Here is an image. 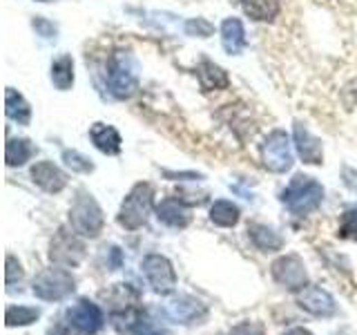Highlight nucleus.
Returning a JSON list of instances; mask_svg holds the SVG:
<instances>
[{
  "label": "nucleus",
  "instance_id": "25",
  "mask_svg": "<svg viewBox=\"0 0 357 335\" xmlns=\"http://www.w3.org/2000/svg\"><path fill=\"white\" fill-rule=\"evenodd\" d=\"M40 318V311L33 306H9L5 313L7 327H27Z\"/></svg>",
  "mask_w": 357,
  "mask_h": 335
},
{
  "label": "nucleus",
  "instance_id": "5",
  "mask_svg": "<svg viewBox=\"0 0 357 335\" xmlns=\"http://www.w3.org/2000/svg\"><path fill=\"white\" fill-rule=\"evenodd\" d=\"M143 275L148 279V284L152 286L154 293L159 295H170L176 288V273L170 260L163 255H148L141 262Z\"/></svg>",
  "mask_w": 357,
  "mask_h": 335
},
{
  "label": "nucleus",
  "instance_id": "2",
  "mask_svg": "<svg viewBox=\"0 0 357 335\" xmlns=\"http://www.w3.org/2000/svg\"><path fill=\"white\" fill-rule=\"evenodd\" d=\"M154 204V188L150 184H137L128 197L123 199L121 210H119V223L128 230L141 228L150 217V210Z\"/></svg>",
  "mask_w": 357,
  "mask_h": 335
},
{
  "label": "nucleus",
  "instance_id": "29",
  "mask_svg": "<svg viewBox=\"0 0 357 335\" xmlns=\"http://www.w3.org/2000/svg\"><path fill=\"white\" fill-rule=\"evenodd\" d=\"M22 279V266L16 260L14 255H7V271H5V282L7 286H11L14 282H20Z\"/></svg>",
  "mask_w": 357,
  "mask_h": 335
},
{
  "label": "nucleus",
  "instance_id": "20",
  "mask_svg": "<svg viewBox=\"0 0 357 335\" xmlns=\"http://www.w3.org/2000/svg\"><path fill=\"white\" fill-rule=\"evenodd\" d=\"M5 105H7V117L11 121L20 123V126H27V123L31 121V107L25 98H22V94H18L14 87H7L5 92Z\"/></svg>",
  "mask_w": 357,
  "mask_h": 335
},
{
  "label": "nucleus",
  "instance_id": "6",
  "mask_svg": "<svg viewBox=\"0 0 357 335\" xmlns=\"http://www.w3.org/2000/svg\"><path fill=\"white\" fill-rule=\"evenodd\" d=\"M107 85L109 92L119 96V98H128L137 92L139 87V78L134 72V65L130 61V56L126 54H116L114 59L109 61L107 67Z\"/></svg>",
  "mask_w": 357,
  "mask_h": 335
},
{
  "label": "nucleus",
  "instance_id": "30",
  "mask_svg": "<svg viewBox=\"0 0 357 335\" xmlns=\"http://www.w3.org/2000/svg\"><path fill=\"white\" fill-rule=\"evenodd\" d=\"M230 335H266V333H264L261 324H257V322H241V324H237V327L230 331Z\"/></svg>",
  "mask_w": 357,
  "mask_h": 335
},
{
  "label": "nucleus",
  "instance_id": "33",
  "mask_svg": "<svg viewBox=\"0 0 357 335\" xmlns=\"http://www.w3.org/2000/svg\"><path fill=\"white\" fill-rule=\"evenodd\" d=\"M284 335H312L308 329H304V327H295V329H290V331H286Z\"/></svg>",
  "mask_w": 357,
  "mask_h": 335
},
{
  "label": "nucleus",
  "instance_id": "23",
  "mask_svg": "<svg viewBox=\"0 0 357 335\" xmlns=\"http://www.w3.org/2000/svg\"><path fill=\"white\" fill-rule=\"evenodd\" d=\"M52 83L59 89H63V92L74 85V61H72V56L63 54L52 63Z\"/></svg>",
  "mask_w": 357,
  "mask_h": 335
},
{
  "label": "nucleus",
  "instance_id": "31",
  "mask_svg": "<svg viewBox=\"0 0 357 335\" xmlns=\"http://www.w3.org/2000/svg\"><path fill=\"white\" fill-rule=\"evenodd\" d=\"M33 29H36L40 36H45V38H52V36H56V27L52 25V22H47L45 18H33Z\"/></svg>",
  "mask_w": 357,
  "mask_h": 335
},
{
  "label": "nucleus",
  "instance_id": "18",
  "mask_svg": "<svg viewBox=\"0 0 357 335\" xmlns=\"http://www.w3.org/2000/svg\"><path fill=\"white\" fill-rule=\"evenodd\" d=\"M197 76H199L201 87H204L206 92H212V89H223V87H228V83H230L228 74L223 72L219 65L212 63V61L201 63L199 70H197Z\"/></svg>",
  "mask_w": 357,
  "mask_h": 335
},
{
  "label": "nucleus",
  "instance_id": "28",
  "mask_svg": "<svg viewBox=\"0 0 357 335\" xmlns=\"http://www.w3.org/2000/svg\"><path fill=\"white\" fill-rule=\"evenodd\" d=\"M185 31L190 34V36H201V38H208L212 31H215V27L210 25L208 20L204 18H192L185 22Z\"/></svg>",
  "mask_w": 357,
  "mask_h": 335
},
{
  "label": "nucleus",
  "instance_id": "16",
  "mask_svg": "<svg viewBox=\"0 0 357 335\" xmlns=\"http://www.w3.org/2000/svg\"><path fill=\"white\" fill-rule=\"evenodd\" d=\"M89 139L96 145L100 152L105 154H119L121 152V134L116 132V128L112 126H105V123H94L92 128H89Z\"/></svg>",
  "mask_w": 357,
  "mask_h": 335
},
{
  "label": "nucleus",
  "instance_id": "13",
  "mask_svg": "<svg viewBox=\"0 0 357 335\" xmlns=\"http://www.w3.org/2000/svg\"><path fill=\"white\" fill-rule=\"evenodd\" d=\"M31 179L38 188H43L45 193L56 195L67 186V174L61 170L59 165H54L52 161H38L31 168Z\"/></svg>",
  "mask_w": 357,
  "mask_h": 335
},
{
  "label": "nucleus",
  "instance_id": "27",
  "mask_svg": "<svg viewBox=\"0 0 357 335\" xmlns=\"http://www.w3.org/2000/svg\"><path fill=\"white\" fill-rule=\"evenodd\" d=\"M63 161L67 168H72V170H76V172H92L94 170V165L89 163V159H85L81 152H74V150H65Z\"/></svg>",
  "mask_w": 357,
  "mask_h": 335
},
{
  "label": "nucleus",
  "instance_id": "19",
  "mask_svg": "<svg viewBox=\"0 0 357 335\" xmlns=\"http://www.w3.org/2000/svg\"><path fill=\"white\" fill-rule=\"evenodd\" d=\"M248 234H250L252 244H255L259 251H264V253L279 251V248L284 246V239L279 237V232H277L275 228L264 226V223H252V226L248 228Z\"/></svg>",
  "mask_w": 357,
  "mask_h": 335
},
{
  "label": "nucleus",
  "instance_id": "17",
  "mask_svg": "<svg viewBox=\"0 0 357 335\" xmlns=\"http://www.w3.org/2000/svg\"><path fill=\"white\" fill-rule=\"evenodd\" d=\"M221 43L228 54H239L245 47V31L239 18H226L221 22Z\"/></svg>",
  "mask_w": 357,
  "mask_h": 335
},
{
  "label": "nucleus",
  "instance_id": "32",
  "mask_svg": "<svg viewBox=\"0 0 357 335\" xmlns=\"http://www.w3.org/2000/svg\"><path fill=\"white\" fill-rule=\"evenodd\" d=\"M119 266H121V251L112 248V268H119Z\"/></svg>",
  "mask_w": 357,
  "mask_h": 335
},
{
  "label": "nucleus",
  "instance_id": "22",
  "mask_svg": "<svg viewBox=\"0 0 357 335\" xmlns=\"http://www.w3.org/2000/svg\"><path fill=\"white\" fill-rule=\"evenodd\" d=\"M243 11L248 14L252 20H273L279 9H282V0H241Z\"/></svg>",
  "mask_w": 357,
  "mask_h": 335
},
{
  "label": "nucleus",
  "instance_id": "34",
  "mask_svg": "<svg viewBox=\"0 0 357 335\" xmlns=\"http://www.w3.org/2000/svg\"><path fill=\"white\" fill-rule=\"evenodd\" d=\"M137 335H170V333H165V331H152V329H141V331H137Z\"/></svg>",
  "mask_w": 357,
  "mask_h": 335
},
{
  "label": "nucleus",
  "instance_id": "15",
  "mask_svg": "<svg viewBox=\"0 0 357 335\" xmlns=\"http://www.w3.org/2000/svg\"><path fill=\"white\" fill-rule=\"evenodd\" d=\"M295 148L301 159H304V163L317 165L324 159L321 141L317 137H312V134L304 126H299V123L295 126Z\"/></svg>",
  "mask_w": 357,
  "mask_h": 335
},
{
  "label": "nucleus",
  "instance_id": "11",
  "mask_svg": "<svg viewBox=\"0 0 357 335\" xmlns=\"http://www.w3.org/2000/svg\"><path fill=\"white\" fill-rule=\"evenodd\" d=\"M297 304L299 308H304L306 313H310V315H315V318H331L335 315V311H337L335 297L321 286H306L304 290H299Z\"/></svg>",
  "mask_w": 357,
  "mask_h": 335
},
{
  "label": "nucleus",
  "instance_id": "7",
  "mask_svg": "<svg viewBox=\"0 0 357 335\" xmlns=\"http://www.w3.org/2000/svg\"><path fill=\"white\" fill-rule=\"evenodd\" d=\"M261 159L264 165L271 172H286L293 168V148H290V139L284 130H275L261 145Z\"/></svg>",
  "mask_w": 357,
  "mask_h": 335
},
{
  "label": "nucleus",
  "instance_id": "24",
  "mask_svg": "<svg viewBox=\"0 0 357 335\" xmlns=\"http://www.w3.org/2000/svg\"><path fill=\"white\" fill-rule=\"evenodd\" d=\"M33 154V145L27 139H9L7 141V150H5V159L9 168L22 165L31 159Z\"/></svg>",
  "mask_w": 357,
  "mask_h": 335
},
{
  "label": "nucleus",
  "instance_id": "10",
  "mask_svg": "<svg viewBox=\"0 0 357 335\" xmlns=\"http://www.w3.org/2000/svg\"><path fill=\"white\" fill-rule=\"evenodd\" d=\"M85 257V246L76 237L74 232L59 230L56 237L50 244V260L63 268H74L83 262Z\"/></svg>",
  "mask_w": 357,
  "mask_h": 335
},
{
  "label": "nucleus",
  "instance_id": "9",
  "mask_svg": "<svg viewBox=\"0 0 357 335\" xmlns=\"http://www.w3.org/2000/svg\"><path fill=\"white\" fill-rule=\"evenodd\" d=\"M65 318H67V324H70V327H74L78 333H83V335L98 333L100 329H103V322H105L100 306L94 304V302H89V299H78L72 306H67Z\"/></svg>",
  "mask_w": 357,
  "mask_h": 335
},
{
  "label": "nucleus",
  "instance_id": "35",
  "mask_svg": "<svg viewBox=\"0 0 357 335\" xmlns=\"http://www.w3.org/2000/svg\"><path fill=\"white\" fill-rule=\"evenodd\" d=\"M38 3H50V0H38Z\"/></svg>",
  "mask_w": 357,
  "mask_h": 335
},
{
  "label": "nucleus",
  "instance_id": "14",
  "mask_svg": "<svg viewBox=\"0 0 357 335\" xmlns=\"http://www.w3.org/2000/svg\"><path fill=\"white\" fill-rule=\"evenodd\" d=\"M156 217L170 228H185L190 223V212L185 204L181 199H172V197L163 199L161 204L156 206Z\"/></svg>",
  "mask_w": 357,
  "mask_h": 335
},
{
  "label": "nucleus",
  "instance_id": "21",
  "mask_svg": "<svg viewBox=\"0 0 357 335\" xmlns=\"http://www.w3.org/2000/svg\"><path fill=\"white\" fill-rule=\"evenodd\" d=\"M239 217H241L239 208L234 206L232 201H226V199L215 201V204H212V208H210V221L217 223V226H221V228L237 226Z\"/></svg>",
  "mask_w": 357,
  "mask_h": 335
},
{
  "label": "nucleus",
  "instance_id": "3",
  "mask_svg": "<svg viewBox=\"0 0 357 335\" xmlns=\"http://www.w3.org/2000/svg\"><path fill=\"white\" fill-rule=\"evenodd\" d=\"M70 223L74 232L81 234V237H89V239L98 237L100 230H103L105 219H103V210H100L92 195L81 193L74 199V204L70 208Z\"/></svg>",
  "mask_w": 357,
  "mask_h": 335
},
{
  "label": "nucleus",
  "instance_id": "1",
  "mask_svg": "<svg viewBox=\"0 0 357 335\" xmlns=\"http://www.w3.org/2000/svg\"><path fill=\"white\" fill-rule=\"evenodd\" d=\"M321 199H324L321 184H317L315 179L306 174H297L295 179H290V184L282 193V201L286 204V208L301 217L317 210L321 206Z\"/></svg>",
  "mask_w": 357,
  "mask_h": 335
},
{
  "label": "nucleus",
  "instance_id": "12",
  "mask_svg": "<svg viewBox=\"0 0 357 335\" xmlns=\"http://www.w3.org/2000/svg\"><path fill=\"white\" fill-rule=\"evenodd\" d=\"M165 313H167V318L176 324H199L206 320L208 308L206 304H201L199 299L190 295H181V297H174L172 302H167Z\"/></svg>",
  "mask_w": 357,
  "mask_h": 335
},
{
  "label": "nucleus",
  "instance_id": "26",
  "mask_svg": "<svg viewBox=\"0 0 357 335\" xmlns=\"http://www.w3.org/2000/svg\"><path fill=\"white\" fill-rule=\"evenodd\" d=\"M340 237L344 239H351V241H357V208L353 210H346L342 215V221H340V230H337Z\"/></svg>",
  "mask_w": 357,
  "mask_h": 335
},
{
  "label": "nucleus",
  "instance_id": "4",
  "mask_svg": "<svg viewBox=\"0 0 357 335\" xmlns=\"http://www.w3.org/2000/svg\"><path fill=\"white\" fill-rule=\"evenodd\" d=\"M76 288V279L74 275L67 271V268H45L43 273L36 275L33 279V295L43 302H59L65 299L67 295H72Z\"/></svg>",
  "mask_w": 357,
  "mask_h": 335
},
{
  "label": "nucleus",
  "instance_id": "8",
  "mask_svg": "<svg viewBox=\"0 0 357 335\" xmlns=\"http://www.w3.org/2000/svg\"><path fill=\"white\" fill-rule=\"evenodd\" d=\"M271 273L277 284L293 290V293H299V290H304L308 286V271L297 255H284L275 260L271 266Z\"/></svg>",
  "mask_w": 357,
  "mask_h": 335
}]
</instances>
